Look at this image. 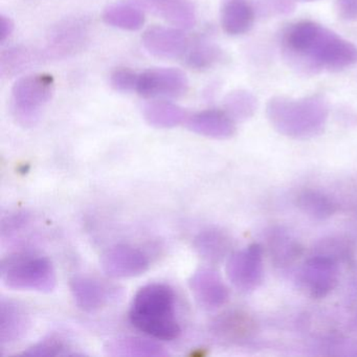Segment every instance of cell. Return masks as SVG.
Returning a JSON list of instances; mask_svg holds the SVG:
<instances>
[{"label": "cell", "instance_id": "cell-1", "mask_svg": "<svg viewBox=\"0 0 357 357\" xmlns=\"http://www.w3.org/2000/svg\"><path fill=\"white\" fill-rule=\"evenodd\" d=\"M282 45L290 59L313 70H340L357 63V47L332 31L312 22L286 29Z\"/></svg>", "mask_w": 357, "mask_h": 357}, {"label": "cell", "instance_id": "cell-2", "mask_svg": "<svg viewBox=\"0 0 357 357\" xmlns=\"http://www.w3.org/2000/svg\"><path fill=\"white\" fill-rule=\"evenodd\" d=\"M129 321L135 329L154 340H176L181 335V328L172 288L162 283L143 286L133 296Z\"/></svg>", "mask_w": 357, "mask_h": 357}, {"label": "cell", "instance_id": "cell-3", "mask_svg": "<svg viewBox=\"0 0 357 357\" xmlns=\"http://www.w3.org/2000/svg\"><path fill=\"white\" fill-rule=\"evenodd\" d=\"M267 116L279 132L292 137H307L321 130L328 118V105L321 96L302 99L273 98Z\"/></svg>", "mask_w": 357, "mask_h": 357}, {"label": "cell", "instance_id": "cell-4", "mask_svg": "<svg viewBox=\"0 0 357 357\" xmlns=\"http://www.w3.org/2000/svg\"><path fill=\"white\" fill-rule=\"evenodd\" d=\"M0 275L3 285L11 289L50 294L56 288L57 275L47 257L20 252L1 263Z\"/></svg>", "mask_w": 357, "mask_h": 357}, {"label": "cell", "instance_id": "cell-5", "mask_svg": "<svg viewBox=\"0 0 357 357\" xmlns=\"http://www.w3.org/2000/svg\"><path fill=\"white\" fill-rule=\"evenodd\" d=\"M55 91V80L49 74H34L18 79L12 89L14 119L22 127H34Z\"/></svg>", "mask_w": 357, "mask_h": 357}, {"label": "cell", "instance_id": "cell-6", "mask_svg": "<svg viewBox=\"0 0 357 357\" xmlns=\"http://www.w3.org/2000/svg\"><path fill=\"white\" fill-rule=\"evenodd\" d=\"M91 38V24L85 17L63 18L50 29L45 40V58L66 59L80 53Z\"/></svg>", "mask_w": 357, "mask_h": 357}, {"label": "cell", "instance_id": "cell-7", "mask_svg": "<svg viewBox=\"0 0 357 357\" xmlns=\"http://www.w3.org/2000/svg\"><path fill=\"white\" fill-rule=\"evenodd\" d=\"M189 80L183 70L174 68H150L139 75L137 93L145 99L166 100L183 97Z\"/></svg>", "mask_w": 357, "mask_h": 357}, {"label": "cell", "instance_id": "cell-8", "mask_svg": "<svg viewBox=\"0 0 357 357\" xmlns=\"http://www.w3.org/2000/svg\"><path fill=\"white\" fill-rule=\"evenodd\" d=\"M102 271L110 278H133L143 275L150 266L149 258L139 248L118 245L106 250L100 259Z\"/></svg>", "mask_w": 357, "mask_h": 357}, {"label": "cell", "instance_id": "cell-9", "mask_svg": "<svg viewBox=\"0 0 357 357\" xmlns=\"http://www.w3.org/2000/svg\"><path fill=\"white\" fill-rule=\"evenodd\" d=\"M229 281L242 290L254 289L262 279V250L258 244L231 255L227 265Z\"/></svg>", "mask_w": 357, "mask_h": 357}, {"label": "cell", "instance_id": "cell-10", "mask_svg": "<svg viewBox=\"0 0 357 357\" xmlns=\"http://www.w3.org/2000/svg\"><path fill=\"white\" fill-rule=\"evenodd\" d=\"M142 43L148 53L162 59H176L185 55L189 40L181 29L154 26L147 29Z\"/></svg>", "mask_w": 357, "mask_h": 357}, {"label": "cell", "instance_id": "cell-11", "mask_svg": "<svg viewBox=\"0 0 357 357\" xmlns=\"http://www.w3.org/2000/svg\"><path fill=\"white\" fill-rule=\"evenodd\" d=\"M70 288L77 306L89 313L107 306L116 296V288L86 275H75L70 279Z\"/></svg>", "mask_w": 357, "mask_h": 357}, {"label": "cell", "instance_id": "cell-12", "mask_svg": "<svg viewBox=\"0 0 357 357\" xmlns=\"http://www.w3.org/2000/svg\"><path fill=\"white\" fill-rule=\"evenodd\" d=\"M337 265L326 256L313 257L305 263L301 273V283L313 298H324L337 283Z\"/></svg>", "mask_w": 357, "mask_h": 357}, {"label": "cell", "instance_id": "cell-13", "mask_svg": "<svg viewBox=\"0 0 357 357\" xmlns=\"http://www.w3.org/2000/svg\"><path fill=\"white\" fill-rule=\"evenodd\" d=\"M131 3L181 30L193 28L197 22L195 8L190 0H131Z\"/></svg>", "mask_w": 357, "mask_h": 357}, {"label": "cell", "instance_id": "cell-14", "mask_svg": "<svg viewBox=\"0 0 357 357\" xmlns=\"http://www.w3.org/2000/svg\"><path fill=\"white\" fill-rule=\"evenodd\" d=\"M189 287L196 302L206 309L218 308L229 298V291L220 275L208 267L197 269L191 275Z\"/></svg>", "mask_w": 357, "mask_h": 357}, {"label": "cell", "instance_id": "cell-15", "mask_svg": "<svg viewBox=\"0 0 357 357\" xmlns=\"http://www.w3.org/2000/svg\"><path fill=\"white\" fill-rule=\"evenodd\" d=\"M31 325V317L24 305L3 298L0 303V344L10 346L22 340Z\"/></svg>", "mask_w": 357, "mask_h": 357}, {"label": "cell", "instance_id": "cell-16", "mask_svg": "<svg viewBox=\"0 0 357 357\" xmlns=\"http://www.w3.org/2000/svg\"><path fill=\"white\" fill-rule=\"evenodd\" d=\"M188 128L192 132L211 139H225L233 137L236 127L233 118L222 110L208 109L188 118Z\"/></svg>", "mask_w": 357, "mask_h": 357}, {"label": "cell", "instance_id": "cell-17", "mask_svg": "<svg viewBox=\"0 0 357 357\" xmlns=\"http://www.w3.org/2000/svg\"><path fill=\"white\" fill-rule=\"evenodd\" d=\"M215 337L231 344L250 340L255 332V321L248 313L231 310L219 315L211 326Z\"/></svg>", "mask_w": 357, "mask_h": 357}, {"label": "cell", "instance_id": "cell-18", "mask_svg": "<svg viewBox=\"0 0 357 357\" xmlns=\"http://www.w3.org/2000/svg\"><path fill=\"white\" fill-rule=\"evenodd\" d=\"M255 11L248 0H229L221 13V26L227 34L239 36L254 26Z\"/></svg>", "mask_w": 357, "mask_h": 357}, {"label": "cell", "instance_id": "cell-19", "mask_svg": "<svg viewBox=\"0 0 357 357\" xmlns=\"http://www.w3.org/2000/svg\"><path fill=\"white\" fill-rule=\"evenodd\" d=\"M105 350L112 356L151 357L168 355V352L158 342L135 336H124L109 340Z\"/></svg>", "mask_w": 357, "mask_h": 357}, {"label": "cell", "instance_id": "cell-20", "mask_svg": "<svg viewBox=\"0 0 357 357\" xmlns=\"http://www.w3.org/2000/svg\"><path fill=\"white\" fill-rule=\"evenodd\" d=\"M231 239L218 229H206L198 233L193 240L195 252L204 260L217 263L225 258L231 248Z\"/></svg>", "mask_w": 357, "mask_h": 357}, {"label": "cell", "instance_id": "cell-21", "mask_svg": "<svg viewBox=\"0 0 357 357\" xmlns=\"http://www.w3.org/2000/svg\"><path fill=\"white\" fill-rule=\"evenodd\" d=\"M143 116L150 126L155 128H174L188 120L187 112L181 106L165 100L146 104Z\"/></svg>", "mask_w": 357, "mask_h": 357}, {"label": "cell", "instance_id": "cell-22", "mask_svg": "<svg viewBox=\"0 0 357 357\" xmlns=\"http://www.w3.org/2000/svg\"><path fill=\"white\" fill-rule=\"evenodd\" d=\"M102 17L108 26L130 32L141 30L145 24L144 12L131 1L108 6Z\"/></svg>", "mask_w": 357, "mask_h": 357}, {"label": "cell", "instance_id": "cell-23", "mask_svg": "<svg viewBox=\"0 0 357 357\" xmlns=\"http://www.w3.org/2000/svg\"><path fill=\"white\" fill-rule=\"evenodd\" d=\"M45 57L43 53H38L30 47H10L1 54L0 58V72L3 77H14L28 68H32L39 60Z\"/></svg>", "mask_w": 357, "mask_h": 357}, {"label": "cell", "instance_id": "cell-24", "mask_svg": "<svg viewBox=\"0 0 357 357\" xmlns=\"http://www.w3.org/2000/svg\"><path fill=\"white\" fill-rule=\"evenodd\" d=\"M298 206L308 216L324 220L329 218L337 210L333 199L315 190H306L298 197Z\"/></svg>", "mask_w": 357, "mask_h": 357}, {"label": "cell", "instance_id": "cell-25", "mask_svg": "<svg viewBox=\"0 0 357 357\" xmlns=\"http://www.w3.org/2000/svg\"><path fill=\"white\" fill-rule=\"evenodd\" d=\"M185 56L190 68L196 70H206L220 61L222 51L215 43L202 39L190 45Z\"/></svg>", "mask_w": 357, "mask_h": 357}, {"label": "cell", "instance_id": "cell-26", "mask_svg": "<svg viewBox=\"0 0 357 357\" xmlns=\"http://www.w3.org/2000/svg\"><path fill=\"white\" fill-rule=\"evenodd\" d=\"M76 354V352H73L70 342H66L60 335L49 336L37 344H33L22 353L24 356L32 357L70 356V355Z\"/></svg>", "mask_w": 357, "mask_h": 357}, {"label": "cell", "instance_id": "cell-27", "mask_svg": "<svg viewBox=\"0 0 357 357\" xmlns=\"http://www.w3.org/2000/svg\"><path fill=\"white\" fill-rule=\"evenodd\" d=\"M227 114L233 118H248L256 108V99L252 93L244 91H234L225 99Z\"/></svg>", "mask_w": 357, "mask_h": 357}, {"label": "cell", "instance_id": "cell-28", "mask_svg": "<svg viewBox=\"0 0 357 357\" xmlns=\"http://www.w3.org/2000/svg\"><path fill=\"white\" fill-rule=\"evenodd\" d=\"M271 254L280 263L291 262L298 256V245L286 234L278 233L271 238Z\"/></svg>", "mask_w": 357, "mask_h": 357}, {"label": "cell", "instance_id": "cell-29", "mask_svg": "<svg viewBox=\"0 0 357 357\" xmlns=\"http://www.w3.org/2000/svg\"><path fill=\"white\" fill-rule=\"evenodd\" d=\"M139 75L130 68H116L110 75V85L119 93H129L137 91Z\"/></svg>", "mask_w": 357, "mask_h": 357}, {"label": "cell", "instance_id": "cell-30", "mask_svg": "<svg viewBox=\"0 0 357 357\" xmlns=\"http://www.w3.org/2000/svg\"><path fill=\"white\" fill-rule=\"evenodd\" d=\"M30 221V215L28 213H16V214L11 215L8 218L3 219V225H1V234L3 238L6 236H10L15 234L16 231H20L22 227H26Z\"/></svg>", "mask_w": 357, "mask_h": 357}, {"label": "cell", "instance_id": "cell-31", "mask_svg": "<svg viewBox=\"0 0 357 357\" xmlns=\"http://www.w3.org/2000/svg\"><path fill=\"white\" fill-rule=\"evenodd\" d=\"M336 10L342 20L347 22L357 20V0H337Z\"/></svg>", "mask_w": 357, "mask_h": 357}, {"label": "cell", "instance_id": "cell-32", "mask_svg": "<svg viewBox=\"0 0 357 357\" xmlns=\"http://www.w3.org/2000/svg\"><path fill=\"white\" fill-rule=\"evenodd\" d=\"M15 24L9 16H0V43H5L13 34Z\"/></svg>", "mask_w": 357, "mask_h": 357}, {"label": "cell", "instance_id": "cell-33", "mask_svg": "<svg viewBox=\"0 0 357 357\" xmlns=\"http://www.w3.org/2000/svg\"><path fill=\"white\" fill-rule=\"evenodd\" d=\"M304 1H315V0H304Z\"/></svg>", "mask_w": 357, "mask_h": 357}]
</instances>
